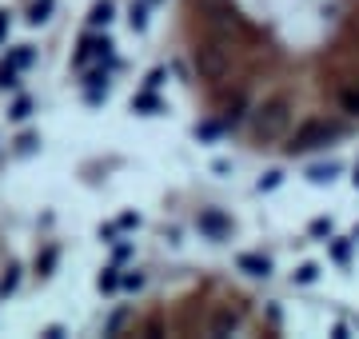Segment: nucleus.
Returning a JSON list of instances; mask_svg holds the SVG:
<instances>
[{
    "mask_svg": "<svg viewBox=\"0 0 359 339\" xmlns=\"http://www.w3.org/2000/svg\"><path fill=\"white\" fill-rule=\"evenodd\" d=\"M172 40L204 128L240 152L359 140V0H176Z\"/></svg>",
    "mask_w": 359,
    "mask_h": 339,
    "instance_id": "f257e3e1",
    "label": "nucleus"
}]
</instances>
